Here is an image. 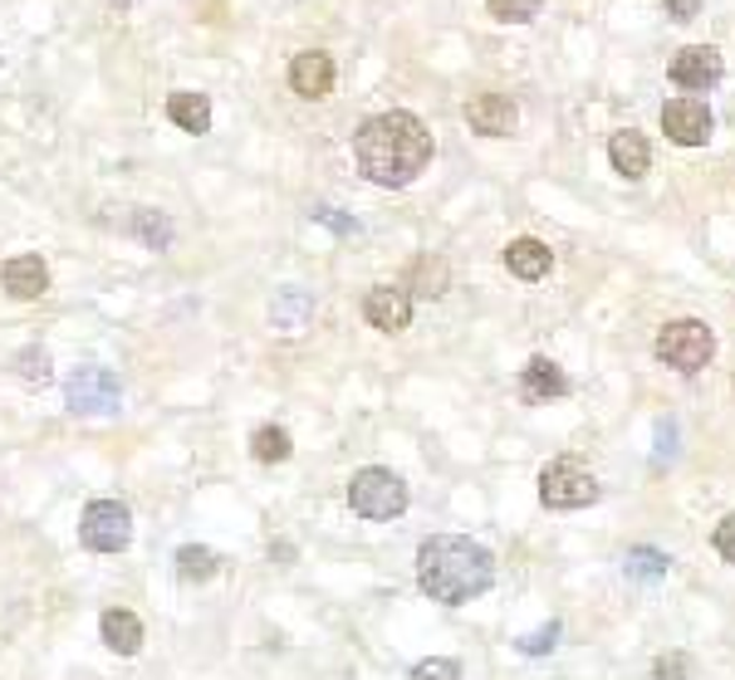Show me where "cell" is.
<instances>
[{"instance_id": "e0dca14e", "label": "cell", "mask_w": 735, "mask_h": 680, "mask_svg": "<svg viewBox=\"0 0 735 680\" xmlns=\"http://www.w3.org/2000/svg\"><path fill=\"white\" fill-rule=\"evenodd\" d=\"M520 387H525V397L530 402H555V397L569 392V377H564V367L549 363V357H530L525 373H520Z\"/></svg>"}, {"instance_id": "d6a6232c", "label": "cell", "mask_w": 735, "mask_h": 680, "mask_svg": "<svg viewBox=\"0 0 735 680\" xmlns=\"http://www.w3.org/2000/svg\"><path fill=\"white\" fill-rule=\"evenodd\" d=\"M270 559H280V563H294V543H275V549H270Z\"/></svg>"}, {"instance_id": "f1b7e54d", "label": "cell", "mask_w": 735, "mask_h": 680, "mask_svg": "<svg viewBox=\"0 0 735 680\" xmlns=\"http://www.w3.org/2000/svg\"><path fill=\"white\" fill-rule=\"evenodd\" d=\"M412 680H461V666H457V661H447V657H432V661L416 666Z\"/></svg>"}, {"instance_id": "9a60e30c", "label": "cell", "mask_w": 735, "mask_h": 680, "mask_svg": "<svg viewBox=\"0 0 735 680\" xmlns=\"http://www.w3.org/2000/svg\"><path fill=\"white\" fill-rule=\"evenodd\" d=\"M314 318V299L310 289H300V284H290V289L275 294V304H270V324H275L285 338H294V333H304Z\"/></svg>"}, {"instance_id": "5bb4252c", "label": "cell", "mask_w": 735, "mask_h": 680, "mask_svg": "<svg viewBox=\"0 0 735 680\" xmlns=\"http://www.w3.org/2000/svg\"><path fill=\"white\" fill-rule=\"evenodd\" d=\"M0 279H6L10 299H40V294L49 289V269H45L40 255H16V259H6Z\"/></svg>"}, {"instance_id": "44dd1931", "label": "cell", "mask_w": 735, "mask_h": 680, "mask_svg": "<svg viewBox=\"0 0 735 680\" xmlns=\"http://www.w3.org/2000/svg\"><path fill=\"white\" fill-rule=\"evenodd\" d=\"M128 230L138 235L147 250H167V245H171V220H167L163 211H147V206H138V211H133Z\"/></svg>"}, {"instance_id": "f546056e", "label": "cell", "mask_w": 735, "mask_h": 680, "mask_svg": "<svg viewBox=\"0 0 735 680\" xmlns=\"http://www.w3.org/2000/svg\"><path fill=\"white\" fill-rule=\"evenodd\" d=\"M716 553H721L726 563H735V514H726V519L716 524Z\"/></svg>"}, {"instance_id": "9c48e42d", "label": "cell", "mask_w": 735, "mask_h": 680, "mask_svg": "<svg viewBox=\"0 0 735 680\" xmlns=\"http://www.w3.org/2000/svg\"><path fill=\"white\" fill-rule=\"evenodd\" d=\"M661 132L682 147H702L710 138V108L702 98H672V104L661 108Z\"/></svg>"}, {"instance_id": "836d02e7", "label": "cell", "mask_w": 735, "mask_h": 680, "mask_svg": "<svg viewBox=\"0 0 735 680\" xmlns=\"http://www.w3.org/2000/svg\"><path fill=\"white\" fill-rule=\"evenodd\" d=\"M108 6H118V10H133V6H138V0H108Z\"/></svg>"}, {"instance_id": "2e32d148", "label": "cell", "mask_w": 735, "mask_h": 680, "mask_svg": "<svg viewBox=\"0 0 735 680\" xmlns=\"http://www.w3.org/2000/svg\"><path fill=\"white\" fill-rule=\"evenodd\" d=\"M608 162L618 177H647V167H653V147H647L643 132H612V142H608Z\"/></svg>"}, {"instance_id": "7402d4cb", "label": "cell", "mask_w": 735, "mask_h": 680, "mask_svg": "<svg viewBox=\"0 0 735 680\" xmlns=\"http://www.w3.org/2000/svg\"><path fill=\"white\" fill-rule=\"evenodd\" d=\"M290 451H294V441H290V431L285 426H261L251 436V455L261 465H280V461H290Z\"/></svg>"}, {"instance_id": "4dcf8cb0", "label": "cell", "mask_w": 735, "mask_h": 680, "mask_svg": "<svg viewBox=\"0 0 735 680\" xmlns=\"http://www.w3.org/2000/svg\"><path fill=\"white\" fill-rule=\"evenodd\" d=\"M661 6H667V16L672 20H696V16H702V0H661Z\"/></svg>"}, {"instance_id": "83f0119b", "label": "cell", "mask_w": 735, "mask_h": 680, "mask_svg": "<svg viewBox=\"0 0 735 680\" xmlns=\"http://www.w3.org/2000/svg\"><path fill=\"white\" fill-rule=\"evenodd\" d=\"M555 641H559V622H549V627H539V632L520 637V651L525 657H545V651H555Z\"/></svg>"}, {"instance_id": "52a82bcc", "label": "cell", "mask_w": 735, "mask_h": 680, "mask_svg": "<svg viewBox=\"0 0 735 680\" xmlns=\"http://www.w3.org/2000/svg\"><path fill=\"white\" fill-rule=\"evenodd\" d=\"M539 500H545L549 510H584V504L598 500V480L574 461H555V465H545V475H539Z\"/></svg>"}, {"instance_id": "6da1fadb", "label": "cell", "mask_w": 735, "mask_h": 680, "mask_svg": "<svg viewBox=\"0 0 735 680\" xmlns=\"http://www.w3.org/2000/svg\"><path fill=\"white\" fill-rule=\"evenodd\" d=\"M353 162L373 187H408L432 167V128L416 114H378L353 132Z\"/></svg>"}, {"instance_id": "8992f818", "label": "cell", "mask_w": 735, "mask_h": 680, "mask_svg": "<svg viewBox=\"0 0 735 680\" xmlns=\"http://www.w3.org/2000/svg\"><path fill=\"white\" fill-rule=\"evenodd\" d=\"M122 402V387L108 367H74L65 382V406L74 416H114Z\"/></svg>"}, {"instance_id": "4fadbf2b", "label": "cell", "mask_w": 735, "mask_h": 680, "mask_svg": "<svg viewBox=\"0 0 735 680\" xmlns=\"http://www.w3.org/2000/svg\"><path fill=\"white\" fill-rule=\"evenodd\" d=\"M506 265H510V275H514V279L535 284V279H545L549 269H555V250H549L545 240H535V235H520V240H510Z\"/></svg>"}, {"instance_id": "ffe728a7", "label": "cell", "mask_w": 735, "mask_h": 680, "mask_svg": "<svg viewBox=\"0 0 735 680\" xmlns=\"http://www.w3.org/2000/svg\"><path fill=\"white\" fill-rule=\"evenodd\" d=\"M216 568H220V559H216L212 549H202V543L177 549V578H182V583H212Z\"/></svg>"}, {"instance_id": "1f68e13d", "label": "cell", "mask_w": 735, "mask_h": 680, "mask_svg": "<svg viewBox=\"0 0 735 680\" xmlns=\"http://www.w3.org/2000/svg\"><path fill=\"white\" fill-rule=\"evenodd\" d=\"M314 220H324V226H334L339 235H353V220H349V216H339L334 206H314Z\"/></svg>"}, {"instance_id": "ba28073f", "label": "cell", "mask_w": 735, "mask_h": 680, "mask_svg": "<svg viewBox=\"0 0 735 680\" xmlns=\"http://www.w3.org/2000/svg\"><path fill=\"white\" fill-rule=\"evenodd\" d=\"M721 73H726V59H721L710 45H686V49H677V59H672V83L686 93L716 89Z\"/></svg>"}, {"instance_id": "30bf717a", "label": "cell", "mask_w": 735, "mask_h": 680, "mask_svg": "<svg viewBox=\"0 0 735 680\" xmlns=\"http://www.w3.org/2000/svg\"><path fill=\"white\" fill-rule=\"evenodd\" d=\"M465 122H471L481 138H510L514 122H520V108H514L510 93L486 89V93H476L471 104H465Z\"/></svg>"}, {"instance_id": "5b68a950", "label": "cell", "mask_w": 735, "mask_h": 680, "mask_svg": "<svg viewBox=\"0 0 735 680\" xmlns=\"http://www.w3.org/2000/svg\"><path fill=\"white\" fill-rule=\"evenodd\" d=\"M79 539L84 549L94 553H122L133 539V514L122 500H94L84 504V519H79Z\"/></svg>"}, {"instance_id": "d6986e66", "label": "cell", "mask_w": 735, "mask_h": 680, "mask_svg": "<svg viewBox=\"0 0 735 680\" xmlns=\"http://www.w3.org/2000/svg\"><path fill=\"white\" fill-rule=\"evenodd\" d=\"M167 118L177 122L182 132H196V138H202V132H212V98L192 93V89H177L167 98Z\"/></svg>"}, {"instance_id": "603a6c76", "label": "cell", "mask_w": 735, "mask_h": 680, "mask_svg": "<svg viewBox=\"0 0 735 680\" xmlns=\"http://www.w3.org/2000/svg\"><path fill=\"white\" fill-rule=\"evenodd\" d=\"M623 568H628V578H643V583H657V578H667L672 559L661 549H628V559H623Z\"/></svg>"}, {"instance_id": "7c38bea8", "label": "cell", "mask_w": 735, "mask_h": 680, "mask_svg": "<svg viewBox=\"0 0 735 680\" xmlns=\"http://www.w3.org/2000/svg\"><path fill=\"white\" fill-rule=\"evenodd\" d=\"M290 89L300 98H329L334 93V59L324 49H304L290 65Z\"/></svg>"}, {"instance_id": "d4e9b609", "label": "cell", "mask_w": 735, "mask_h": 680, "mask_svg": "<svg viewBox=\"0 0 735 680\" xmlns=\"http://www.w3.org/2000/svg\"><path fill=\"white\" fill-rule=\"evenodd\" d=\"M539 6H545V0H486L490 16L506 20V24H530L539 16Z\"/></svg>"}, {"instance_id": "cb8c5ba5", "label": "cell", "mask_w": 735, "mask_h": 680, "mask_svg": "<svg viewBox=\"0 0 735 680\" xmlns=\"http://www.w3.org/2000/svg\"><path fill=\"white\" fill-rule=\"evenodd\" d=\"M408 279L416 284V294H422V299H437V294L447 289V265H441V259H412Z\"/></svg>"}, {"instance_id": "3957f363", "label": "cell", "mask_w": 735, "mask_h": 680, "mask_svg": "<svg viewBox=\"0 0 735 680\" xmlns=\"http://www.w3.org/2000/svg\"><path fill=\"white\" fill-rule=\"evenodd\" d=\"M349 504H353V514L359 519L383 524V519H398L402 510H408V485H402V475H392V470L367 465L349 480Z\"/></svg>"}, {"instance_id": "277c9868", "label": "cell", "mask_w": 735, "mask_h": 680, "mask_svg": "<svg viewBox=\"0 0 735 680\" xmlns=\"http://www.w3.org/2000/svg\"><path fill=\"white\" fill-rule=\"evenodd\" d=\"M710 353H716V338H710V328L702 318H677V324H667L657 333V357L667 367H677V373H702L710 363Z\"/></svg>"}, {"instance_id": "ac0fdd59", "label": "cell", "mask_w": 735, "mask_h": 680, "mask_svg": "<svg viewBox=\"0 0 735 680\" xmlns=\"http://www.w3.org/2000/svg\"><path fill=\"white\" fill-rule=\"evenodd\" d=\"M98 632H104V647L118 651V657H138L143 647V622L133 617L128 608H108L104 622H98Z\"/></svg>"}, {"instance_id": "4316f807", "label": "cell", "mask_w": 735, "mask_h": 680, "mask_svg": "<svg viewBox=\"0 0 735 680\" xmlns=\"http://www.w3.org/2000/svg\"><path fill=\"white\" fill-rule=\"evenodd\" d=\"M653 680H692V661H686L682 651H667V657H657Z\"/></svg>"}, {"instance_id": "484cf974", "label": "cell", "mask_w": 735, "mask_h": 680, "mask_svg": "<svg viewBox=\"0 0 735 680\" xmlns=\"http://www.w3.org/2000/svg\"><path fill=\"white\" fill-rule=\"evenodd\" d=\"M16 373H20V382H49V353L45 348H20Z\"/></svg>"}, {"instance_id": "7a4b0ae2", "label": "cell", "mask_w": 735, "mask_h": 680, "mask_svg": "<svg viewBox=\"0 0 735 680\" xmlns=\"http://www.w3.org/2000/svg\"><path fill=\"white\" fill-rule=\"evenodd\" d=\"M416 583L432 602L461 608V602L481 598L496 583V559L481 543L461 539V534H437L416 549Z\"/></svg>"}, {"instance_id": "8fae6325", "label": "cell", "mask_w": 735, "mask_h": 680, "mask_svg": "<svg viewBox=\"0 0 735 680\" xmlns=\"http://www.w3.org/2000/svg\"><path fill=\"white\" fill-rule=\"evenodd\" d=\"M363 318L383 333H402L412 324V294L402 289V284H378V289H367V299H363Z\"/></svg>"}]
</instances>
